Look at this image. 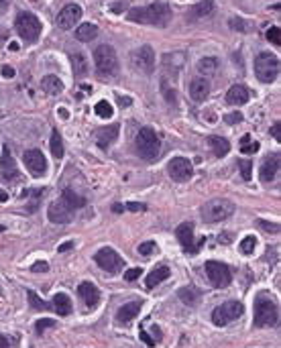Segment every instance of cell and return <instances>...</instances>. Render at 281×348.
Masks as SVG:
<instances>
[{"label":"cell","mask_w":281,"mask_h":348,"mask_svg":"<svg viewBox=\"0 0 281 348\" xmlns=\"http://www.w3.org/2000/svg\"><path fill=\"white\" fill-rule=\"evenodd\" d=\"M129 21L139 25H153V27H165L171 19V9L165 3H153L141 9H131L127 15Z\"/></svg>","instance_id":"6da1fadb"},{"label":"cell","mask_w":281,"mask_h":348,"mask_svg":"<svg viewBox=\"0 0 281 348\" xmlns=\"http://www.w3.org/2000/svg\"><path fill=\"white\" fill-rule=\"evenodd\" d=\"M135 147H137V153L141 159L145 161H155L159 157V151H161V143H159V137L153 129L145 126V129L139 131L137 135V141H135Z\"/></svg>","instance_id":"7a4b0ae2"},{"label":"cell","mask_w":281,"mask_h":348,"mask_svg":"<svg viewBox=\"0 0 281 348\" xmlns=\"http://www.w3.org/2000/svg\"><path fill=\"white\" fill-rule=\"evenodd\" d=\"M234 214V204L226 198H216L202 206V218L208 224H218Z\"/></svg>","instance_id":"3957f363"},{"label":"cell","mask_w":281,"mask_h":348,"mask_svg":"<svg viewBox=\"0 0 281 348\" xmlns=\"http://www.w3.org/2000/svg\"><path fill=\"white\" fill-rule=\"evenodd\" d=\"M94 61H96V72L102 78H110L118 72V57L110 45H98L94 51Z\"/></svg>","instance_id":"277c9868"},{"label":"cell","mask_w":281,"mask_h":348,"mask_svg":"<svg viewBox=\"0 0 281 348\" xmlns=\"http://www.w3.org/2000/svg\"><path fill=\"white\" fill-rule=\"evenodd\" d=\"M255 74L263 84H273L279 76V59L277 55L263 51L255 57Z\"/></svg>","instance_id":"5b68a950"},{"label":"cell","mask_w":281,"mask_h":348,"mask_svg":"<svg viewBox=\"0 0 281 348\" xmlns=\"http://www.w3.org/2000/svg\"><path fill=\"white\" fill-rule=\"evenodd\" d=\"M15 29H17V33L23 41L27 43H35L41 35V21L33 15V13H21L15 21Z\"/></svg>","instance_id":"8992f818"},{"label":"cell","mask_w":281,"mask_h":348,"mask_svg":"<svg viewBox=\"0 0 281 348\" xmlns=\"http://www.w3.org/2000/svg\"><path fill=\"white\" fill-rule=\"evenodd\" d=\"M277 324V305L273 299L259 295L255 301V326L257 328H269Z\"/></svg>","instance_id":"52a82bcc"},{"label":"cell","mask_w":281,"mask_h":348,"mask_svg":"<svg viewBox=\"0 0 281 348\" xmlns=\"http://www.w3.org/2000/svg\"><path fill=\"white\" fill-rule=\"evenodd\" d=\"M204 271L210 279V283L216 287V289H224L230 285V281H232V275H230V269L228 265L224 263H218V261H206L204 265Z\"/></svg>","instance_id":"ba28073f"},{"label":"cell","mask_w":281,"mask_h":348,"mask_svg":"<svg viewBox=\"0 0 281 348\" xmlns=\"http://www.w3.org/2000/svg\"><path fill=\"white\" fill-rule=\"evenodd\" d=\"M242 311H244V307L240 301H226L212 311V322L216 326H226V324L238 320L242 315Z\"/></svg>","instance_id":"9c48e42d"},{"label":"cell","mask_w":281,"mask_h":348,"mask_svg":"<svg viewBox=\"0 0 281 348\" xmlns=\"http://www.w3.org/2000/svg\"><path fill=\"white\" fill-rule=\"evenodd\" d=\"M94 261H96V265L100 267V269H104L106 273H118L122 267H124V261H122V257L118 255V252L114 250V248H100L96 255H94Z\"/></svg>","instance_id":"30bf717a"},{"label":"cell","mask_w":281,"mask_h":348,"mask_svg":"<svg viewBox=\"0 0 281 348\" xmlns=\"http://www.w3.org/2000/svg\"><path fill=\"white\" fill-rule=\"evenodd\" d=\"M167 173H169V177L173 181L183 183V181H190L192 179L194 165H192L190 159H185V157H175V159H171L169 165H167Z\"/></svg>","instance_id":"8fae6325"},{"label":"cell","mask_w":281,"mask_h":348,"mask_svg":"<svg viewBox=\"0 0 281 348\" xmlns=\"http://www.w3.org/2000/svg\"><path fill=\"white\" fill-rule=\"evenodd\" d=\"M74 214H76V210H74L64 198H59V200L51 202V206H49V210H47L49 220H51V222H55V224H68L70 220L74 218Z\"/></svg>","instance_id":"7c38bea8"},{"label":"cell","mask_w":281,"mask_h":348,"mask_svg":"<svg viewBox=\"0 0 281 348\" xmlns=\"http://www.w3.org/2000/svg\"><path fill=\"white\" fill-rule=\"evenodd\" d=\"M23 161H25L27 169L33 173L35 177H43V175H45V171H47V159H45V155H43L39 149L25 151Z\"/></svg>","instance_id":"4fadbf2b"},{"label":"cell","mask_w":281,"mask_h":348,"mask_svg":"<svg viewBox=\"0 0 281 348\" xmlns=\"http://www.w3.org/2000/svg\"><path fill=\"white\" fill-rule=\"evenodd\" d=\"M133 66L143 74H151L155 70V53L151 45H143L133 51Z\"/></svg>","instance_id":"5bb4252c"},{"label":"cell","mask_w":281,"mask_h":348,"mask_svg":"<svg viewBox=\"0 0 281 348\" xmlns=\"http://www.w3.org/2000/svg\"><path fill=\"white\" fill-rule=\"evenodd\" d=\"M175 236H177L179 244L183 246V250L185 252H192V255H196V252L200 250V246H202V242H198V244L194 242V224L192 222L179 224L175 228Z\"/></svg>","instance_id":"9a60e30c"},{"label":"cell","mask_w":281,"mask_h":348,"mask_svg":"<svg viewBox=\"0 0 281 348\" xmlns=\"http://www.w3.org/2000/svg\"><path fill=\"white\" fill-rule=\"evenodd\" d=\"M80 19H82V9L78 5H66L64 9L59 11L55 23H57V27L61 31H70V29H74L78 25Z\"/></svg>","instance_id":"2e32d148"},{"label":"cell","mask_w":281,"mask_h":348,"mask_svg":"<svg viewBox=\"0 0 281 348\" xmlns=\"http://www.w3.org/2000/svg\"><path fill=\"white\" fill-rule=\"evenodd\" d=\"M0 177H3L5 181H9V183H15V181L21 179V173L17 169V163L13 159L9 147L3 149V159H0Z\"/></svg>","instance_id":"e0dca14e"},{"label":"cell","mask_w":281,"mask_h":348,"mask_svg":"<svg viewBox=\"0 0 281 348\" xmlns=\"http://www.w3.org/2000/svg\"><path fill=\"white\" fill-rule=\"evenodd\" d=\"M78 295L84 299V303H86L88 307H96V305L100 303V291H98V287L94 285V283H90V281L80 283Z\"/></svg>","instance_id":"ac0fdd59"},{"label":"cell","mask_w":281,"mask_h":348,"mask_svg":"<svg viewBox=\"0 0 281 348\" xmlns=\"http://www.w3.org/2000/svg\"><path fill=\"white\" fill-rule=\"evenodd\" d=\"M187 90H190V98L194 102H204L210 96V82L206 78H194Z\"/></svg>","instance_id":"d6986e66"},{"label":"cell","mask_w":281,"mask_h":348,"mask_svg":"<svg viewBox=\"0 0 281 348\" xmlns=\"http://www.w3.org/2000/svg\"><path fill=\"white\" fill-rule=\"evenodd\" d=\"M248 100H251V92H248V88L242 84H236L226 92V102L230 106H242Z\"/></svg>","instance_id":"ffe728a7"},{"label":"cell","mask_w":281,"mask_h":348,"mask_svg":"<svg viewBox=\"0 0 281 348\" xmlns=\"http://www.w3.org/2000/svg\"><path fill=\"white\" fill-rule=\"evenodd\" d=\"M277 171H279V155L275 153V155L267 157V159L263 161V165H261V169H259L261 181H263V183L273 181V179L277 177Z\"/></svg>","instance_id":"44dd1931"},{"label":"cell","mask_w":281,"mask_h":348,"mask_svg":"<svg viewBox=\"0 0 281 348\" xmlns=\"http://www.w3.org/2000/svg\"><path fill=\"white\" fill-rule=\"evenodd\" d=\"M118 133H120V124H110V126H104V129H100V131L96 133V143H98V147H100V149H108V147L116 141Z\"/></svg>","instance_id":"7402d4cb"},{"label":"cell","mask_w":281,"mask_h":348,"mask_svg":"<svg viewBox=\"0 0 281 348\" xmlns=\"http://www.w3.org/2000/svg\"><path fill=\"white\" fill-rule=\"evenodd\" d=\"M141 301H131V303H127V305H122L118 311H116V322L118 324H131L137 315H139V311H141Z\"/></svg>","instance_id":"603a6c76"},{"label":"cell","mask_w":281,"mask_h":348,"mask_svg":"<svg viewBox=\"0 0 281 348\" xmlns=\"http://www.w3.org/2000/svg\"><path fill=\"white\" fill-rule=\"evenodd\" d=\"M171 273H169V267H165V265H161V267H155L149 275H147V281H145V285H147V289H153V287H157L161 281H165L167 277H169Z\"/></svg>","instance_id":"cb8c5ba5"},{"label":"cell","mask_w":281,"mask_h":348,"mask_svg":"<svg viewBox=\"0 0 281 348\" xmlns=\"http://www.w3.org/2000/svg\"><path fill=\"white\" fill-rule=\"evenodd\" d=\"M98 37V27L92 25V23H84L76 29V39L82 41V43H90Z\"/></svg>","instance_id":"d4e9b609"},{"label":"cell","mask_w":281,"mask_h":348,"mask_svg":"<svg viewBox=\"0 0 281 348\" xmlns=\"http://www.w3.org/2000/svg\"><path fill=\"white\" fill-rule=\"evenodd\" d=\"M70 59H72V70H74L76 78H84L90 72V63H88L84 53H72Z\"/></svg>","instance_id":"484cf974"},{"label":"cell","mask_w":281,"mask_h":348,"mask_svg":"<svg viewBox=\"0 0 281 348\" xmlns=\"http://www.w3.org/2000/svg\"><path fill=\"white\" fill-rule=\"evenodd\" d=\"M208 145H210L212 153L218 157V159H222V157H226L230 153V143L226 139H222V137H210Z\"/></svg>","instance_id":"4316f807"},{"label":"cell","mask_w":281,"mask_h":348,"mask_svg":"<svg viewBox=\"0 0 281 348\" xmlns=\"http://www.w3.org/2000/svg\"><path fill=\"white\" fill-rule=\"evenodd\" d=\"M212 11H214V3H212V0H202L200 5H196V7H192L190 11H187V19H190V21L204 19V17H208Z\"/></svg>","instance_id":"83f0119b"},{"label":"cell","mask_w":281,"mask_h":348,"mask_svg":"<svg viewBox=\"0 0 281 348\" xmlns=\"http://www.w3.org/2000/svg\"><path fill=\"white\" fill-rule=\"evenodd\" d=\"M41 88L45 94H49V96H55V94L64 92V82H61L57 76H45L41 80Z\"/></svg>","instance_id":"f1b7e54d"},{"label":"cell","mask_w":281,"mask_h":348,"mask_svg":"<svg viewBox=\"0 0 281 348\" xmlns=\"http://www.w3.org/2000/svg\"><path fill=\"white\" fill-rule=\"evenodd\" d=\"M59 315H70L72 313V299L66 293H57L53 297V305H51Z\"/></svg>","instance_id":"f546056e"},{"label":"cell","mask_w":281,"mask_h":348,"mask_svg":"<svg viewBox=\"0 0 281 348\" xmlns=\"http://www.w3.org/2000/svg\"><path fill=\"white\" fill-rule=\"evenodd\" d=\"M218 68H220V61L216 57H202L198 61V72L202 76H214L218 72Z\"/></svg>","instance_id":"4dcf8cb0"},{"label":"cell","mask_w":281,"mask_h":348,"mask_svg":"<svg viewBox=\"0 0 281 348\" xmlns=\"http://www.w3.org/2000/svg\"><path fill=\"white\" fill-rule=\"evenodd\" d=\"M179 299L185 303V305H196L198 301H200V291L196 289V287H183V289H179Z\"/></svg>","instance_id":"1f68e13d"},{"label":"cell","mask_w":281,"mask_h":348,"mask_svg":"<svg viewBox=\"0 0 281 348\" xmlns=\"http://www.w3.org/2000/svg\"><path fill=\"white\" fill-rule=\"evenodd\" d=\"M61 198H64L76 212L80 210V208H84L86 206V200L82 198V196H78L76 192H74V189H64V194H61Z\"/></svg>","instance_id":"d6a6232c"},{"label":"cell","mask_w":281,"mask_h":348,"mask_svg":"<svg viewBox=\"0 0 281 348\" xmlns=\"http://www.w3.org/2000/svg\"><path fill=\"white\" fill-rule=\"evenodd\" d=\"M51 153H53L55 159H61V157H64V141H61L59 131L51 133Z\"/></svg>","instance_id":"836d02e7"},{"label":"cell","mask_w":281,"mask_h":348,"mask_svg":"<svg viewBox=\"0 0 281 348\" xmlns=\"http://www.w3.org/2000/svg\"><path fill=\"white\" fill-rule=\"evenodd\" d=\"M27 295H29V301H31V307L33 309H37V311H45V309H53L51 307V303H47V301H43L35 291H27Z\"/></svg>","instance_id":"e575fe53"},{"label":"cell","mask_w":281,"mask_h":348,"mask_svg":"<svg viewBox=\"0 0 281 348\" xmlns=\"http://www.w3.org/2000/svg\"><path fill=\"white\" fill-rule=\"evenodd\" d=\"M94 110H96V114H98L100 118H110V116L114 114V110H112V106L108 104V100H100L96 106H94Z\"/></svg>","instance_id":"d590c367"},{"label":"cell","mask_w":281,"mask_h":348,"mask_svg":"<svg viewBox=\"0 0 281 348\" xmlns=\"http://www.w3.org/2000/svg\"><path fill=\"white\" fill-rule=\"evenodd\" d=\"M255 246H257V238L255 236H244L240 240V250L244 252V255H251V252L255 250Z\"/></svg>","instance_id":"8d00e7d4"},{"label":"cell","mask_w":281,"mask_h":348,"mask_svg":"<svg viewBox=\"0 0 281 348\" xmlns=\"http://www.w3.org/2000/svg\"><path fill=\"white\" fill-rule=\"evenodd\" d=\"M238 167H240L242 179H251V169H253V161L251 159H240L238 161Z\"/></svg>","instance_id":"74e56055"},{"label":"cell","mask_w":281,"mask_h":348,"mask_svg":"<svg viewBox=\"0 0 281 348\" xmlns=\"http://www.w3.org/2000/svg\"><path fill=\"white\" fill-rule=\"evenodd\" d=\"M230 27L234 29V31H240V33H248L251 31V25H248L246 21H242V19H230Z\"/></svg>","instance_id":"f35d334b"},{"label":"cell","mask_w":281,"mask_h":348,"mask_svg":"<svg viewBox=\"0 0 281 348\" xmlns=\"http://www.w3.org/2000/svg\"><path fill=\"white\" fill-rule=\"evenodd\" d=\"M267 39H269L273 45L281 47V31H279V27H271V29L267 31Z\"/></svg>","instance_id":"ab89813d"},{"label":"cell","mask_w":281,"mask_h":348,"mask_svg":"<svg viewBox=\"0 0 281 348\" xmlns=\"http://www.w3.org/2000/svg\"><path fill=\"white\" fill-rule=\"evenodd\" d=\"M155 250H157V244H155L153 240H147V242L139 244V255H143V257L151 255V252H155Z\"/></svg>","instance_id":"60d3db41"},{"label":"cell","mask_w":281,"mask_h":348,"mask_svg":"<svg viewBox=\"0 0 281 348\" xmlns=\"http://www.w3.org/2000/svg\"><path fill=\"white\" fill-rule=\"evenodd\" d=\"M259 226H261L265 232H273V234L279 232V224H277V222H267V220H259Z\"/></svg>","instance_id":"b9f144b4"},{"label":"cell","mask_w":281,"mask_h":348,"mask_svg":"<svg viewBox=\"0 0 281 348\" xmlns=\"http://www.w3.org/2000/svg\"><path fill=\"white\" fill-rule=\"evenodd\" d=\"M259 147H261V145H259L257 141H255V143H253V141H248V143H244V145L240 147V151H242L244 155H253V153L259 151Z\"/></svg>","instance_id":"7bdbcfd3"},{"label":"cell","mask_w":281,"mask_h":348,"mask_svg":"<svg viewBox=\"0 0 281 348\" xmlns=\"http://www.w3.org/2000/svg\"><path fill=\"white\" fill-rule=\"evenodd\" d=\"M53 326H55V322L49 320V318H45V320H39V322L35 324V332H37V334H43L45 328H53Z\"/></svg>","instance_id":"ee69618b"},{"label":"cell","mask_w":281,"mask_h":348,"mask_svg":"<svg viewBox=\"0 0 281 348\" xmlns=\"http://www.w3.org/2000/svg\"><path fill=\"white\" fill-rule=\"evenodd\" d=\"M240 120H242V114H240L238 110H236V112H230V114L224 116V122H226V124H238Z\"/></svg>","instance_id":"f6af8a7d"},{"label":"cell","mask_w":281,"mask_h":348,"mask_svg":"<svg viewBox=\"0 0 281 348\" xmlns=\"http://www.w3.org/2000/svg\"><path fill=\"white\" fill-rule=\"evenodd\" d=\"M141 273H143V271H141V269H137V267H135V269H129L127 273H124V279H127V281H135V279H139V277H141Z\"/></svg>","instance_id":"bcb514c9"},{"label":"cell","mask_w":281,"mask_h":348,"mask_svg":"<svg viewBox=\"0 0 281 348\" xmlns=\"http://www.w3.org/2000/svg\"><path fill=\"white\" fill-rule=\"evenodd\" d=\"M31 271H33V273H47L49 271V265L45 261H39V263H35L33 267H31Z\"/></svg>","instance_id":"7dc6e473"},{"label":"cell","mask_w":281,"mask_h":348,"mask_svg":"<svg viewBox=\"0 0 281 348\" xmlns=\"http://www.w3.org/2000/svg\"><path fill=\"white\" fill-rule=\"evenodd\" d=\"M139 336L143 338V342H145L147 346H155V340H153V338H151V336H149L145 330H141V332H139Z\"/></svg>","instance_id":"c3c4849f"},{"label":"cell","mask_w":281,"mask_h":348,"mask_svg":"<svg viewBox=\"0 0 281 348\" xmlns=\"http://www.w3.org/2000/svg\"><path fill=\"white\" fill-rule=\"evenodd\" d=\"M127 210H131V212H141V210H145V204L131 202V204H127Z\"/></svg>","instance_id":"681fc988"},{"label":"cell","mask_w":281,"mask_h":348,"mask_svg":"<svg viewBox=\"0 0 281 348\" xmlns=\"http://www.w3.org/2000/svg\"><path fill=\"white\" fill-rule=\"evenodd\" d=\"M271 135L275 137V141H281V124H279V122L271 129Z\"/></svg>","instance_id":"f907efd6"},{"label":"cell","mask_w":281,"mask_h":348,"mask_svg":"<svg viewBox=\"0 0 281 348\" xmlns=\"http://www.w3.org/2000/svg\"><path fill=\"white\" fill-rule=\"evenodd\" d=\"M3 76H5L7 80H11V78H15V70H13L11 66H5V68H3Z\"/></svg>","instance_id":"816d5d0a"},{"label":"cell","mask_w":281,"mask_h":348,"mask_svg":"<svg viewBox=\"0 0 281 348\" xmlns=\"http://www.w3.org/2000/svg\"><path fill=\"white\" fill-rule=\"evenodd\" d=\"M70 248H74V242H72V240H70V242H64V244H59L57 250H59V252H68Z\"/></svg>","instance_id":"f5cc1de1"},{"label":"cell","mask_w":281,"mask_h":348,"mask_svg":"<svg viewBox=\"0 0 281 348\" xmlns=\"http://www.w3.org/2000/svg\"><path fill=\"white\" fill-rule=\"evenodd\" d=\"M118 104H120V106H131V104H133V100H131V98H127V96H118Z\"/></svg>","instance_id":"db71d44e"},{"label":"cell","mask_w":281,"mask_h":348,"mask_svg":"<svg viewBox=\"0 0 281 348\" xmlns=\"http://www.w3.org/2000/svg\"><path fill=\"white\" fill-rule=\"evenodd\" d=\"M0 348H11V346H9V340H7L3 334H0Z\"/></svg>","instance_id":"11a10c76"},{"label":"cell","mask_w":281,"mask_h":348,"mask_svg":"<svg viewBox=\"0 0 281 348\" xmlns=\"http://www.w3.org/2000/svg\"><path fill=\"white\" fill-rule=\"evenodd\" d=\"M218 240L224 242V244H228V242H230V234H220V236H218Z\"/></svg>","instance_id":"9f6ffc18"},{"label":"cell","mask_w":281,"mask_h":348,"mask_svg":"<svg viewBox=\"0 0 281 348\" xmlns=\"http://www.w3.org/2000/svg\"><path fill=\"white\" fill-rule=\"evenodd\" d=\"M151 332H153L155 336H157V340H161V330H159L157 326H153V328H151Z\"/></svg>","instance_id":"6f0895ef"},{"label":"cell","mask_w":281,"mask_h":348,"mask_svg":"<svg viewBox=\"0 0 281 348\" xmlns=\"http://www.w3.org/2000/svg\"><path fill=\"white\" fill-rule=\"evenodd\" d=\"M9 200V194L5 192V189H0V202H7Z\"/></svg>","instance_id":"680465c9"},{"label":"cell","mask_w":281,"mask_h":348,"mask_svg":"<svg viewBox=\"0 0 281 348\" xmlns=\"http://www.w3.org/2000/svg\"><path fill=\"white\" fill-rule=\"evenodd\" d=\"M112 210H114L116 214H120V212L124 210V206H122V204H114V206H112Z\"/></svg>","instance_id":"91938a15"}]
</instances>
